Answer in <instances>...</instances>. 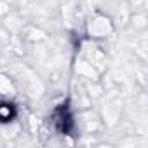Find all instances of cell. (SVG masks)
<instances>
[{"mask_svg":"<svg viewBox=\"0 0 148 148\" xmlns=\"http://www.w3.org/2000/svg\"><path fill=\"white\" fill-rule=\"evenodd\" d=\"M18 94V86L7 73L0 71V98L4 99H14Z\"/></svg>","mask_w":148,"mask_h":148,"instance_id":"cell-3","label":"cell"},{"mask_svg":"<svg viewBox=\"0 0 148 148\" xmlns=\"http://www.w3.org/2000/svg\"><path fill=\"white\" fill-rule=\"evenodd\" d=\"M113 32H115L113 19L101 11H94L86 21V38L89 40H94V42L105 40L110 35H113Z\"/></svg>","mask_w":148,"mask_h":148,"instance_id":"cell-2","label":"cell"},{"mask_svg":"<svg viewBox=\"0 0 148 148\" xmlns=\"http://www.w3.org/2000/svg\"><path fill=\"white\" fill-rule=\"evenodd\" d=\"M51 124L52 129L61 134V136H73L77 129V122H75V113L70 105L68 99H63L59 105H56L51 112Z\"/></svg>","mask_w":148,"mask_h":148,"instance_id":"cell-1","label":"cell"},{"mask_svg":"<svg viewBox=\"0 0 148 148\" xmlns=\"http://www.w3.org/2000/svg\"><path fill=\"white\" fill-rule=\"evenodd\" d=\"M18 106L14 105L12 99H4L0 101V124H9L12 120H16L18 117Z\"/></svg>","mask_w":148,"mask_h":148,"instance_id":"cell-4","label":"cell"}]
</instances>
